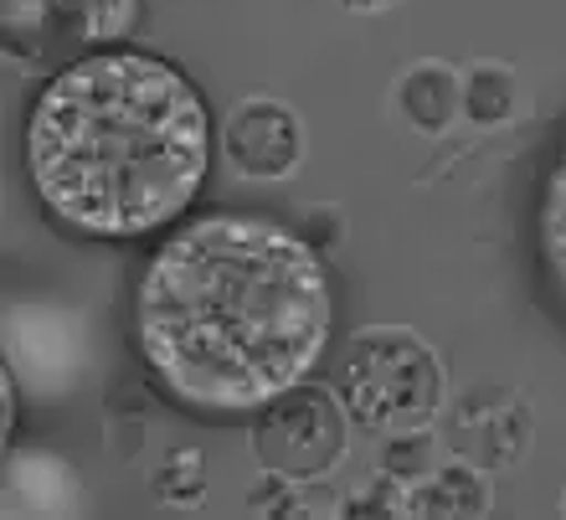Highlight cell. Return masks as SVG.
<instances>
[{
    "label": "cell",
    "mask_w": 566,
    "mask_h": 520,
    "mask_svg": "<svg viewBox=\"0 0 566 520\" xmlns=\"http://www.w3.org/2000/svg\"><path fill=\"white\" fill-rule=\"evenodd\" d=\"M469 114L479 124H505L515 114V83L505 67H479L469 77Z\"/></svg>",
    "instance_id": "10"
},
{
    "label": "cell",
    "mask_w": 566,
    "mask_h": 520,
    "mask_svg": "<svg viewBox=\"0 0 566 520\" xmlns=\"http://www.w3.org/2000/svg\"><path fill=\"white\" fill-rule=\"evenodd\" d=\"M21 11H27V27H42L46 15H62L88 42H108V37L129 31L139 0H6V21H21Z\"/></svg>",
    "instance_id": "6"
},
{
    "label": "cell",
    "mask_w": 566,
    "mask_h": 520,
    "mask_svg": "<svg viewBox=\"0 0 566 520\" xmlns=\"http://www.w3.org/2000/svg\"><path fill=\"white\" fill-rule=\"evenodd\" d=\"M258 464L283 479H319L345 459V402L340 392L298 387L279 392L253 423Z\"/></svg>",
    "instance_id": "4"
},
{
    "label": "cell",
    "mask_w": 566,
    "mask_h": 520,
    "mask_svg": "<svg viewBox=\"0 0 566 520\" xmlns=\"http://www.w3.org/2000/svg\"><path fill=\"white\" fill-rule=\"evenodd\" d=\"M335 392L360 428L407 438L428 428L443 407V372L412 330L376 325L345 345Z\"/></svg>",
    "instance_id": "3"
},
{
    "label": "cell",
    "mask_w": 566,
    "mask_h": 520,
    "mask_svg": "<svg viewBox=\"0 0 566 520\" xmlns=\"http://www.w3.org/2000/svg\"><path fill=\"white\" fill-rule=\"evenodd\" d=\"M345 6H360V11H376V6H387V0H345Z\"/></svg>",
    "instance_id": "11"
},
{
    "label": "cell",
    "mask_w": 566,
    "mask_h": 520,
    "mask_svg": "<svg viewBox=\"0 0 566 520\" xmlns=\"http://www.w3.org/2000/svg\"><path fill=\"white\" fill-rule=\"evenodd\" d=\"M541 258H546V273H552L556 294L566 304V145L556 155L552 176H546V191H541Z\"/></svg>",
    "instance_id": "8"
},
{
    "label": "cell",
    "mask_w": 566,
    "mask_h": 520,
    "mask_svg": "<svg viewBox=\"0 0 566 520\" xmlns=\"http://www.w3.org/2000/svg\"><path fill=\"white\" fill-rule=\"evenodd\" d=\"M227 160L253 180H279L298 165V124L273 98L242 104L227 124Z\"/></svg>",
    "instance_id": "5"
},
{
    "label": "cell",
    "mask_w": 566,
    "mask_h": 520,
    "mask_svg": "<svg viewBox=\"0 0 566 520\" xmlns=\"http://www.w3.org/2000/svg\"><path fill=\"white\" fill-rule=\"evenodd\" d=\"M335 330L325 263L269 217L207 211L149 258L135 341L160 387L196 413H263L310 382Z\"/></svg>",
    "instance_id": "1"
},
{
    "label": "cell",
    "mask_w": 566,
    "mask_h": 520,
    "mask_svg": "<svg viewBox=\"0 0 566 520\" xmlns=\"http://www.w3.org/2000/svg\"><path fill=\"white\" fill-rule=\"evenodd\" d=\"M402 108L418 129H443V124L453 119V108H459V83H453V73H448L443 62L412 67L402 83Z\"/></svg>",
    "instance_id": "7"
},
{
    "label": "cell",
    "mask_w": 566,
    "mask_h": 520,
    "mask_svg": "<svg viewBox=\"0 0 566 520\" xmlns=\"http://www.w3.org/2000/svg\"><path fill=\"white\" fill-rule=\"evenodd\" d=\"M211 114L176 62L108 46L67 62L27 114L31 191L83 238H145L191 211Z\"/></svg>",
    "instance_id": "2"
},
{
    "label": "cell",
    "mask_w": 566,
    "mask_h": 520,
    "mask_svg": "<svg viewBox=\"0 0 566 520\" xmlns=\"http://www.w3.org/2000/svg\"><path fill=\"white\" fill-rule=\"evenodd\" d=\"M443 490V500H407V510L412 516H484L490 510V490H484V479L469 475L463 464H453V469H443V475L432 479V485H422L418 495H438Z\"/></svg>",
    "instance_id": "9"
}]
</instances>
